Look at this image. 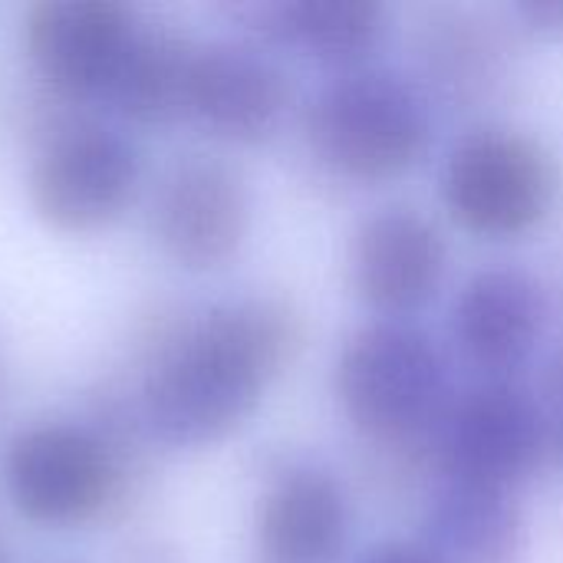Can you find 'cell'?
Here are the masks:
<instances>
[{
    "instance_id": "16",
    "label": "cell",
    "mask_w": 563,
    "mask_h": 563,
    "mask_svg": "<svg viewBox=\"0 0 563 563\" xmlns=\"http://www.w3.org/2000/svg\"><path fill=\"white\" fill-rule=\"evenodd\" d=\"M419 538L445 563H521L528 518L518 495L435 482Z\"/></svg>"
},
{
    "instance_id": "20",
    "label": "cell",
    "mask_w": 563,
    "mask_h": 563,
    "mask_svg": "<svg viewBox=\"0 0 563 563\" xmlns=\"http://www.w3.org/2000/svg\"><path fill=\"white\" fill-rule=\"evenodd\" d=\"M544 406L554 419V449L563 459V350L548 366V383H544Z\"/></svg>"
},
{
    "instance_id": "17",
    "label": "cell",
    "mask_w": 563,
    "mask_h": 563,
    "mask_svg": "<svg viewBox=\"0 0 563 563\" xmlns=\"http://www.w3.org/2000/svg\"><path fill=\"white\" fill-rule=\"evenodd\" d=\"M195 46L188 36L142 23L106 96L135 122H172L188 115V79Z\"/></svg>"
},
{
    "instance_id": "6",
    "label": "cell",
    "mask_w": 563,
    "mask_h": 563,
    "mask_svg": "<svg viewBox=\"0 0 563 563\" xmlns=\"http://www.w3.org/2000/svg\"><path fill=\"white\" fill-rule=\"evenodd\" d=\"M13 508L36 525H86L122 495V459L92 429L40 422L20 429L3 459Z\"/></svg>"
},
{
    "instance_id": "18",
    "label": "cell",
    "mask_w": 563,
    "mask_h": 563,
    "mask_svg": "<svg viewBox=\"0 0 563 563\" xmlns=\"http://www.w3.org/2000/svg\"><path fill=\"white\" fill-rule=\"evenodd\" d=\"M501 10L518 40H563V0H515Z\"/></svg>"
},
{
    "instance_id": "15",
    "label": "cell",
    "mask_w": 563,
    "mask_h": 563,
    "mask_svg": "<svg viewBox=\"0 0 563 563\" xmlns=\"http://www.w3.org/2000/svg\"><path fill=\"white\" fill-rule=\"evenodd\" d=\"M264 49H290L330 73L376 63L393 33L383 0H271L247 10Z\"/></svg>"
},
{
    "instance_id": "1",
    "label": "cell",
    "mask_w": 563,
    "mask_h": 563,
    "mask_svg": "<svg viewBox=\"0 0 563 563\" xmlns=\"http://www.w3.org/2000/svg\"><path fill=\"white\" fill-rule=\"evenodd\" d=\"M303 350V317L274 294L214 303L185 320L142 379V422L172 449L241 429Z\"/></svg>"
},
{
    "instance_id": "19",
    "label": "cell",
    "mask_w": 563,
    "mask_h": 563,
    "mask_svg": "<svg viewBox=\"0 0 563 563\" xmlns=\"http://www.w3.org/2000/svg\"><path fill=\"white\" fill-rule=\"evenodd\" d=\"M353 563H445L419 534L416 538H383L369 544Z\"/></svg>"
},
{
    "instance_id": "21",
    "label": "cell",
    "mask_w": 563,
    "mask_h": 563,
    "mask_svg": "<svg viewBox=\"0 0 563 563\" xmlns=\"http://www.w3.org/2000/svg\"><path fill=\"white\" fill-rule=\"evenodd\" d=\"M0 563H10V554H7V548L0 544Z\"/></svg>"
},
{
    "instance_id": "12",
    "label": "cell",
    "mask_w": 563,
    "mask_h": 563,
    "mask_svg": "<svg viewBox=\"0 0 563 563\" xmlns=\"http://www.w3.org/2000/svg\"><path fill=\"white\" fill-rule=\"evenodd\" d=\"M353 528V495L330 465L294 459L267 475L254 515L261 563H340Z\"/></svg>"
},
{
    "instance_id": "5",
    "label": "cell",
    "mask_w": 563,
    "mask_h": 563,
    "mask_svg": "<svg viewBox=\"0 0 563 563\" xmlns=\"http://www.w3.org/2000/svg\"><path fill=\"white\" fill-rule=\"evenodd\" d=\"M554 449V419L521 379H475L455 389L435 432V482L521 495Z\"/></svg>"
},
{
    "instance_id": "9",
    "label": "cell",
    "mask_w": 563,
    "mask_h": 563,
    "mask_svg": "<svg viewBox=\"0 0 563 563\" xmlns=\"http://www.w3.org/2000/svg\"><path fill=\"white\" fill-rule=\"evenodd\" d=\"M139 181L135 145L99 122L69 119L46 135L30 168V201L43 221L63 231H89L112 221Z\"/></svg>"
},
{
    "instance_id": "3",
    "label": "cell",
    "mask_w": 563,
    "mask_h": 563,
    "mask_svg": "<svg viewBox=\"0 0 563 563\" xmlns=\"http://www.w3.org/2000/svg\"><path fill=\"white\" fill-rule=\"evenodd\" d=\"M303 142L343 185H396L429 158L435 106L412 73L393 66L330 73L303 106Z\"/></svg>"
},
{
    "instance_id": "8",
    "label": "cell",
    "mask_w": 563,
    "mask_h": 563,
    "mask_svg": "<svg viewBox=\"0 0 563 563\" xmlns=\"http://www.w3.org/2000/svg\"><path fill=\"white\" fill-rule=\"evenodd\" d=\"M449 238L442 224L406 201L363 214L350 234L346 271L356 300L383 320H416L449 280Z\"/></svg>"
},
{
    "instance_id": "10",
    "label": "cell",
    "mask_w": 563,
    "mask_h": 563,
    "mask_svg": "<svg viewBox=\"0 0 563 563\" xmlns=\"http://www.w3.org/2000/svg\"><path fill=\"white\" fill-rule=\"evenodd\" d=\"M251 214L244 175L205 152L178 155L162 172L152 201V228L162 251L191 271H214L234 261L251 234Z\"/></svg>"
},
{
    "instance_id": "13",
    "label": "cell",
    "mask_w": 563,
    "mask_h": 563,
    "mask_svg": "<svg viewBox=\"0 0 563 563\" xmlns=\"http://www.w3.org/2000/svg\"><path fill=\"white\" fill-rule=\"evenodd\" d=\"M142 20L119 0H36L23 40L36 69L66 96H106Z\"/></svg>"
},
{
    "instance_id": "2",
    "label": "cell",
    "mask_w": 563,
    "mask_h": 563,
    "mask_svg": "<svg viewBox=\"0 0 563 563\" xmlns=\"http://www.w3.org/2000/svg\"><path fill=\"white\" fill-rule=\"evenodd\" d=\"M442 343L419 320L369 317L346 333L333 363L340 416L369 455H429L452 399Z\"/></svg>"
},
{
    "instance_id": "4",
    "label": "cell",
    "mask_w": 563,
    "mask_h": 563,
    "mask_svg": "<svg viewBox=\"0 0 563 563\" xmlns=\"http://www.w3.org/2000/svg\"><path fill=\"white\" fill-rule=\"evenodd\" d=\"M561 191V162L551 145L498 119L462 129L439 168L445 218L485 244H515L538 234L554 218Z\"/></svg>"
},
{
    "instance_id": "14",
    "label": "cell",
    "mask_w": 563,
    "mask_h": 563,
    "mask_svg": "<svg viewBox=\"0 0 563 563\" xmlns=\"http://www.w3.org/2000/svg\"><path fill=\"white\" fill-rule=\"evenodd\" d=\"M290 79L271 49L251 40H211L195 46L188 79V119L221 139L254 145L271 139L290 109Z\"/></svg>"
},
{
    "instance_id": "7",
    "label": "cell",
    "mask_w": 563,
    "mask_h": 563,
    "mask_svg": "<svg viewBox=\"0 0 563 563\" xmlns=\"http://www.w3.org/2000/svg\"><path fill=\"white\" fill-rule=\"evenodd\" d=\"M412 79L435 109L485 112L518 76V33L505 10L435 3L412 23Z\"/></svg>"
},
{
    "instance_id": "11",
    "label": "cell",
    "mask_w": 563,
    "mask_h": 563,
    "mask_svg": "<svg viewBox=\"0 0 563 563\" xmlns=\"http://www.w3.org/2000/svg\"><path fill=\"white\" fill-rule=\"evenodd\" d=\"M548 290L518 264L468 274L449 310V340L478 379H518L548 333Z\"/></svg>"
}]
</instances>
